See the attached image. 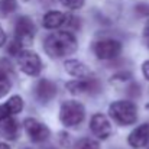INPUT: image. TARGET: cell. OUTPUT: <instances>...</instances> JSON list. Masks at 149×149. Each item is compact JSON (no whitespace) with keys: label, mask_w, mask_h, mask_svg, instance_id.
<instances>
[{"label":"cell","mask_w":149,"mask_h":149,"mask_svg":"<svg viewBox=\"0 0 149 149\" xmlns=\"http://www.w3.org/2000/svg\"><path fill=\"white\" fill-rule=\"evenodd\" d=\"M78 48L77 39L70 32H54L45 39L44 49L51 58H62L72 52H75Z\"/></svg>","instance_id":"1"},{"label":"cell","mask_w":149,"mask_h":149,"mask_svg":"<svg viewBox=\"0 0 149 149\" xmlns=\"http://www.w3.org/2000/svg\"><path fill=\"white\" fill-rule=\"evenodd\" d=\"M109 114L120 126H129L138 120V109L132 101L127 100H119L111 103L109 107Z\"/></svg>","instance_id":"2"},{"label":"cell","mask_w":149,"mask_h":149,"mask_svg":"<svg viewBox=\"0 0 149 149\" xmlns=\"http://www.w3.org/2000/svg\"><path fill=\"white\" fill-rule=\"evenodd\" d=\"M86 117L84 106L75 100H68L61 104L59 109V120L65 127L78 126Z\"/></svg>","instance_id":"3"},{"label":"cell","mask_w":149,"mask_h":149,"mask_svg":"<svg viewBox=\"0 0 149 149\" xmlns=\"http://www.w3.org/2000/svg\"><path fill=\"white\" fill-rule=\"evenodd\" d=\"M35 36V25L28 16H20L15 25V41L20 45H29Z\"/></svg>","instance_id":"4"},{"label":"cell","mask_w":149,"mask_h":149,"mask_svg":"<svg viewBox=\"0 0 149 149\" xmlns=\"http://www.w3.org/2000/svg\"><path fill=\"white\" fill-rule=\"evenodd\" d=\"M19 68L28 75H38L42 70V62L38 54L32 51H20L17 54Z\"/></svg>","instance_id":"5"},{"label":"cell","mask_w":149,"mask_h":149,"mask_svg":"<svg viewBox=\"0 0 149 149\" xmlns=\"http://www.w3.org/2000/svg\"><path fill=\"white\" fill-rule=\"evenodd\" d=\"M93 51H94V54L99 59H113L120 54L122 45L116 39L106 38V39L97 41L93 47Z\"/></svg>","instance_id":"6"},{"label":"cell","mask_w":149,"mask_h":149,"mask_svg":"<svg viewBox=\"0 0 149 149\" xmlns=\"http://www.w3.org/2000/svg\"><path fill=\"white\" fill-rule=\"evenodd\" d=\"M25 130L32 142H44L49 138V129L36 119H26L25 120Z\"/></svg>","instance_id":"7"},{"label":"cell","mask_w":149,"mask_h":149,"mask_svg":"<svg viewBox=\"0 0 149 149\" xmlns=\"http://www.w3.org/2000/svg\"><path fill=\"white\" fill-rule=\"evenodd\" d=\"M67 88L72 93V94H94L100 91V84L99 81L93 80V78H78L74 81L67 83Z\"/></svg>","instance_id":"8"},{"label":"cell","mask_w":149,"mask_h":149,"mask_svg":"<svg viewBox=\"0 0 149 149\" xmlns=\"http://www.w3.org/2000/svg\"><path fill=\"white\" fill-rule=\"evenodd\" d=\"M90 129L91 132L99 138V139H107L111 135V125L109 122V119L101 114V113H96L91 120H90Z\"/></svg>","instance_id":"9"},{"label":"cell","mask_w":149,"mask_h":149,"mask_svg":"<svg viewBox=\"0 0 149 149\" xmlns=\"http://www.w3.org/2000/svg\"><path fill=\"white\" fill-rule=\"evenodd\" d=\"M129 145L133 148L139 149V148H145L149 143V125L143 123L141 126H138L135 130H132V133L129 135L127 139Z\"/></svg>","instance_id":"10"},{"label":"cell","mask_w":149,"mask_h":149,"mask_svg":"<svg viewBox=\"0 0 149 149\" xmlns=\"http://www.w3.org/2000/svg\"><path fill=\"white\" fill-rule=\"evenodd\" d=\"M35 94L39 101L48 103L56 96V86L49 80H39L35 87Z\"/></svg>","instance_id":"11"},{"label":"cell","mask_w":149,"mask_h":149,"mask_svg":"<svg viewBox=\"0 0 149 149\" xmlns=\"http://www.w3.org/2000/svg\"><path fill=\"white\" fill-rule=\"evenodd\" d=\"M23 109V100L19 96H13L10 97L9 101H6L3 106H0V120H4L13 114L20 113Z\"/></svg>","instance_id":"12"},{"label":"cell","mask_w":149,"mask_h":149,"mask_svg":"<svg viewBox=\"0 0 149 149\" xmlns=\"http://www.w3.org/2000/svg\"><path fill=\"white\" fill-rule=\"evenodd\" d=\"M65 71L77 78H90L91 77V71L87 68L86 64L77 61V59H68L65 61Z\"/></svg>","instance_id":"13"},{"label":"cell","mask_w":149,"mask_h":149,"mask_svg":"<svg viewBox=\"0 0 149 149\" xmlns=\"http://www.w3.org/2000/svg\"><path fill=\"white\" fill-rule=\"evenodd\" d=\"M65 19L67 16L62 13V12H58V10H51L48 12L44 19H42V25L47 28V29H56L59 26H62L65 23Z\"/></svg>","instance_id":"14"},{"label":"cell","mask_w":149,"mask_h":149,"mask_svg":"<svg viewBox=\"0 0 149 149\" xmlns=\"http://www.w3.org/2000/svg\"><path fill=\"white\" fill-rule=\"evenodd\" d=\"M1 130H3V133L6 135V138L15 139L16 135H17V123H16L13 119L7 117V119H4V123L1 125Z\"/></svg>","instance_id":"15"},{"label":"cell","mask_w":149,"mask_h":149,"mask_svg":"<svg viewBox=\"0 0 149 149\" xmlns=\"http://www.w3.org/2000/svg\"><path fill=\"white\" fill-rule=\"evenodd\" d=\"M10 87H12V81H10V78L7 77L6 72L0 71V99L9 93Z\"/></svg>","instance_id":"16"},{"label":"cell","mask_w":149,"mask_h":149,"mask_svg":"<svg viewBox=\"0 0 149 149\" xmlns=\"http://www.w3.org/2000/svg\"><path fill=\"white\" fill-rule=\"evenodd\" d=\"M16 10V1L15 0H0V16L10 15Z\"/></svg>","instance_id":"17"},{"label":"cell","mask_w":149,"mask_h":149,"mask_svg":"<svg viewBox=\"0 0 149 149\" xmlns=\"http://www.w3.org/2000/svg\"><path fill=\"white\" fill-rule=\"evenodd\" d=\"M72 149H100V145L96 141H93L90 138H86V139L78 141Z\"/></svg>","instance_id":"18"},{"label":"cell","mask_w":149,"mask_h":149,"mask_svg":"<svg viewBox=\"0 0 149 149\" xmlns=\"http://www.w3.org/2000/svg\"><path fill=\"white\" fill-rule=\"evenodd\" d=\"M65 7H68V9H72V10H75V9H80L83 4H84V0H59Z\"/></svg>","instance_id":"19"},{"label":"cell","mask_w":149,"mask_h":149,"mask_svg":"<svg viewBox=\"0 0 149 149\" xmlns=\"http://www.w3.org/2000/svg\"><path fill=\"white\" fill-rule=\"evenodd\" d=\"M135 12L139 16H149V4L148 3H139V4H136Z\"/></svg>","instance_id":"20"},{"label":"cell","mask_w":149,"mask_h":149,"mask_svg":"<svg viewBox=\"0 0 149 149\" xmlns=\"http://www.w3.org/2000/svg\"><path fill=\"white\" fill-rule=\"evenodd\" d=\"M142 72H143L145 78H146V80H149V61L143 62V65H142Z\"/></svg>","instance_id":"21"},{"label":"cell","mask_w":149,"mask_h":149,"mask_svg":"<svg viewBox=\"0 0 149 149\" xmlns=\"http://www.w3.org/2000/svg\"><path fill=\"white\" fill-rule=\"evenodd\" d=\"M4 42H6V35H4V31H3V28L0 26V47H1Z\"/></svg>","instance_id":"22"},{"label":"cell","mask_w":149,"mask_h":149,"mask_svg":"<svg viewBox=\"0 0 149 149\" xmlns=\"http://www.w3.org/2000/svg\"><path fill=\"white\" fill-rule=\"evenodd\" d=\"M145 36L148 38V45H149V23L146 25V28H145Z\"/></svg>","instance_id":"23"},{"label":"cell","mask_w":149,"mask_h":149,"mask_svg":"<svg viewBox=\"0 0 149 149\" xmlns=\"http://www.w3.org/2000/svg\"><path fill=\"white\" fill-rule=\"evenodd\" d=\"M0 149H10V148H9L6 143H0Z\"/></svg>","instance_id":"24"},{"label":"cell","mask_w":149,"mask_h":149,"mask_svg":"<svg viewBox=\"0 0 149 149\" xmlns=\"http://www.w3.org/2000/svg\"><path fill=\"white\" fill-rule=\"evenodd\" d=\"M26 1H28V0H26Z\"/></svg>","instance_id":"25"}]
</instances>
